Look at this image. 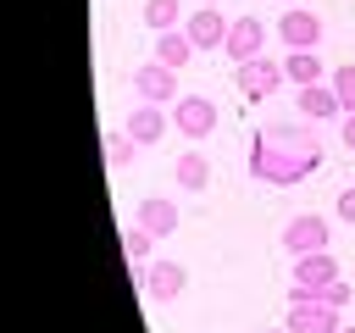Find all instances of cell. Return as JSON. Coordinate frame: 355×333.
Returning a JSON list of instances; mask_svg holds the SVG:
<instances>
[{
    "instance_id": "8",
    "label": "cell",
    "mask_w": 355,
    "mask_h": 333,
    "mask_svg": "<svg viewBox=\"0 0 355 333\" xmlns=\"http://www.w3.org/2000/svg\"><path fill=\"white\" fill-rule=\"evenodd\" d=\"M327 239H333V222H322V216H288L283 222V250L288 255H311V250H327Z\"/></svg>"
},
{
    "instance_id": "1",
    "label": "cell",
    "mask_w": 355,
    "mask_h": 333,
    "mask_svg": "<svg viewBox=\"0 0 355 333\" xmlns=\"http://www.w3.org/2000/svg\"><path fill=\"white\" fill-rule=\"evenodd\" d=\"M322 166V139L311 128H294V122H266L255 139H250V178L261 183H300Z\"/></svg>"
},
{
    "instance_id": "17",
    "label": "cell",
    "mask_w": 355,
    "mask_h": 333,
    "mask_svg": "<svg viewBox=\"0 0 355 333\" xmlns=\"http://www.w3.org/2000/svg\"><path fill=\"white\" fill-rule=\"evenodd\" d=\"M172 178H178V189L200 194V189L211 183V161H205L200 150H183V155H178V166H172Z\"/></svg>"
},
{
    "instance_id": "18",
    "label": "cell",
    "mask_w": 355,
    "mask_h": 333,
    "mask_svg": "<svg viewBox=\"0 0 355 333\" xmlns=\"http://www.w3.org/2000/svg\"><path fill=\"white\" fill-rule=\"evenodd\" d=\"M150 250H155V239H150L139 222H128V228H122V255H128V266H144V261H155Z\"/></svg>"
},
{
    "instance_id": "19",
    "label": "cell",
    "mask_w": 355,
    "mask_h": 333,
    "mask_svg": "<svg viewBox=\"0 0 355 333\" xmlns=\"http://www.w3.org/2000/svg\"><path fill=\"white\" fill-rule=\"evenodd\" d=\"M144 22H150L155 33L183 28V0H144Z\"/></svg>"
},
{
    "instance_id": "15",
    "label": "cell",
    "mask_w": 355,
    "mask_h": 333,
    "mask_svg": "<svg viewBox=\"0 0 355 333\" xmlns=\"http://www.w3.org/2000/svg\"><path fill=\"white\" fill-rule=\"evenodd\" d=\"M155 61H161V67H172V72H183V67L194 61V39H189L183 28H166V33H155Z\"/></svg>"
},
{
    "instance_id": "22",
    "label": "cell",
    "mask_w": 355,
    "mask_h": 333,
    "mask_svg": "<svg viewBox=\"0 0 355 333\" xmlns=\"http://www.w3.org/2000/svg\"><path fill=\"white\" fill-rule=\"evenodd\" d=\"M322 300H327V305H333V311H344V305H349V300H355V289H349V283H344V278H333V283H327V289H322Z\"/></svg>"
},
{
    "instance_id": "2",
    "label": "cell",
    "mask_w": 355,
    "mask_h": 333,
    "mask_svg": "<svg viewBox=\"0 0 355 333\" xmlns=\"http://www.w3.org/2000/svg\"><path fill=\"white\" fill-rule=\"evenodd\" d=\"M288 333H338V311L322 300V294H305V289H288Z\"/></svg>"
},
{
    "instance_id": "4",
    "label": "cell",
    "mask_w": 355,
    "mask_h": 333,
    "mask_svg": "<svg viewBox=\"0 0 355 333\" xmlns=\"http://www.w3.org/2000/svg\"><path fill=\"white\" fill-rule=\"evenodd\" d=\"M233 83H239V94H244V100H261V94L283 89L288 78H283V61L255 56V61H239V67H233Z\"/></svg>"
},
{
    "instance_id": "12",
    "label": "cell",
    "mask_w": 355,
    "mask_h": 333,
    "mask_svg": "<svg viewBox=\"0 0 355 333\" xmlns=\"http://www.w3.org/2000/svg\"><path fill=\"white\" fill-rule=\"evenodd\" d=\"M333 278H338V261H333L327 250L294 255V289H305V294H322V289H327Z\"/></svg>"
},
{
    "instance_id": "21",
    "label": "cell",
    "mask_w": 355,
    "mask_h": 333,
    "mask_svg": "<svg viewBox=\"0 0 355 333\" xmlns=\"http://www.w3.org/2000/svg\"><path fill=\"white\" fill-rule=\"evenodd\" d=\"M133 150H139V144H133L128 133H105V161H111V166H128Z\"/></svg>"
},
{
    "instance_id": "23",
    "label": "cell",
    "mask_w": 355,
    "mask_h": 333,
    "mask_svg": "<svg viewBox=\"0 0 355 333\" xmlns=\"http://www.w3.org/2000/svg\"><path fill=\"white\" fill-rule=\"evenodd\" d=\"M338 222H355V189H338Z\"/></svg>"
},
{
    "instance_id": "3",
    "label": "cell",
    "mask_w": 355,
    "mask_h": 333,
    "mask_svg": "<svg viewBox=\"0 0 355 333\" xmlns=\"http://www.w3.org/2000/svg\"><path fill=\"white\" fill-rule=\"evenodd\" d=\"M172 128H178L183 139L216 133V100H211V94H178V100H172Z\"/></svg>"
},
{
    "instance_id": "6",
    "label": "cell",
    "mask_w": 355,
    "mask_h": 333,
    "mask_svg": "<svg viewBox=\"0 0 355 333\" xmlns=\"http://www.w3.org/2000/svg\"><path fill=\"white\" fill-rule=\"evenodd\" d=\"M222 50H227V61H233V67H239V61L266 56V22H261V17H233V22H227Z\"/></svg>"
},
{
    "instance_id": "16",
    "label": "cell",
    "mask_w": 355,
    "mask_h": 333,
    "mask_svg": "<svg viewBox=\"0 0 355 333\" xmlns=\"http://www.w3.org/2000/svg\"><path fill=\"white\" fill-rule=\"evenodd\" d=\"M283 78H288L294 89H305V83H327V67H322L316 50H288V56H283Z\"/></svg>"
},
{
    "instance_id": "20",
    "label": "cell",
    "mask_w": 355,
    "mask_h": 333,
    "mask_svg": "<svg viewBox=\"0 0 355 333\" xmlns=\"http://www.w3.org/2000/svg\"><path fill=\"white\" fill-rule=\"evenodd\" d=\"M327 83H333V94H338V111L355 117V67H333Z\"/></svg>"
},
{
    "instance_id": "26",
    "label": "cell",
    "mask_w": 355,
    "mask_h": 333,
    "mask_svg": "<svg viewBox=\"0 0 355 333\" xmlns=\"http://www.w3.org/2000/svg\"><path fill=\"white\" fill-rule=\"evenodd\" d=\"M266 333H288V327H266Z\"/></svg>"
},
{
    "instance_id": "27",
    "label": "cell",
    "mask_w": 355,
    "mask_h": 333,
    "mask_svg": "<svg viewBox=\"0 0 355 333\" xmlns=\"http://www.w3.org/2000/svg\"><path fill=\"white\" fill-rule=\"evenodd\" d=\"M200 6H216V0H200Z\"/></svg>"
},
{
    "instance_id": "24",
    "label": "cell",
    "mask_w": 355,
    "mask_h": 333,
    "mask_svg": "<svg viewBox=\"0 0 355 333\" xmlns=\"http://www.w3.org/2000/svg\"><path fill=\"white\" fill-rule=\"evenodd\" d=\"M338 133H344V150H355V117H338Z\"/></svg>"
},
{
    "instance_id": "14",
    "label": "cell",
    "mask_w": 355,
    "mask_h": 333,
    "mask_svg": "<svg viewBox=\"0 0 355 333\" xmlns=\"http://www.w3.org/2000/svg\"><path fill=\"white\" fill-rule=\"evenodd\" d=\"M133 222L150 233V239H166L172 228H178V205L166 200V194H150V200H139V211H133Z\"/></svg>"
},
{
    "instance_id": "5",
    "label": "cell",
    "mask_w": 355,
    "mask_h": 333,
    "mask_svg": "<svg viewBox=\"0 0 355 333\" xmlns=\"http://www.w3.org/2000/svg\"><path fill=\"white\" fill-rule=\"evenodd\" d=\"M139 289H144V300H178L183 289H189V266H178V261H144L139 266Z\"/></svg>"
},
{
    "instance_id": "11",
    "label": "cell",
    "mask_w": 355,
    "mask_h": 333,
    "mask_svg": "<svg viewBox=\"0 0 355 333\" xmlns=\"http://www.w3.org/2000/svg\"><path fill=\"white\" fill-rule=\"evenodd\" d=\"M166 128H172L166 105H144V100H139V105L128 111V122H122V133H128L139 150H144V144H161V133H166Z\"/></svg>"
},
{
    "instance_id": "10",
    "label": "cell",
    "mask_w": 355,
    "mask_h": 333,
    "mask_svg": "<svg viewBox=\"0 0 355 333\" xmlns=\"http://www.w3.org/2000/svg\"><path fill=\"white\" fill-rule=\"evenodd\" d=\"M183 33L194 39V50H222V39H227V17H222L216 6H194V11L183 17Z\"/></svg>"
},
{
    "instance_id": "7",
    "label": "cell",
    "mask_w": 355,
    "mask_h": 333,
    "mask_svg": "<svg viewBox=\"0 0 355 333\" xmlns=\"http://www.w3.org/2000/svg\"><path fill=\"white\" fill-rule=\"evenodd\" d=\"M133 94L144 105H172L178 100V72L161 67V61H144V67H133Z\"/></svg>"
},
{
    "instance_id": "9",
    "label": "cell",
    "mask_w": 355,
    "mask_h": 333,
    "mask_svg": "<svg viewBox=\"0 0 355 333\" xmlns=\"http://www.w3.org/2000/svg\"><path fill=\"white\" fill-rule=\"evenodd\" d=\"M277 39H283L288 50H316V44H322V17L305 11V6H288V11L277 17Z\"/></svg>"
},
{
    "instance_id": "13",
    "label": "cell",
    "mask_w": 355,
    "mask_h": 333,
    "mask_svg": "<svg viewBox=\"0 0 355 333\" xmlns=\"http://www.w3.org/2000/svg\"><path fill=\"white\" fill-rule=\"evenodd\" d=\"M294 105H300L305 122H333V117H344L333 83H305V89H294Z\"/></svg>"
},
{
    "instance_id": "25",
    "label": "cell",
    "mask_w": 355,
    "mask_h": 333,
    "mask_svg": "<svg viewBox=\"0 0 355 333\" xmlns=\"http://www.w3.org/2000/svg\"><path fill=\"white\" fill-rule=\"evenodd\" d=\"M338 333H355V322H344V327H338Z\"/></svg>"
}]
</instances>
